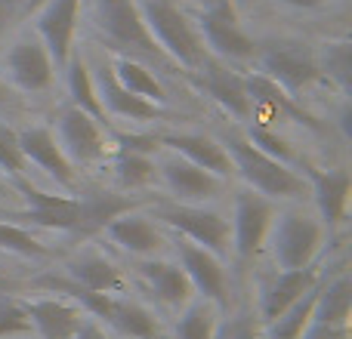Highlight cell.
Here are the masks:
<instances>
[{"mask_svg": "<svg viewBox=\"0 0 352 339\" xmlns=\"http://www.w3.org/2000/svg\"><path fill=\"white\" fill-rule=\"evenodd\" d=\"M219 145L229 154L232 170H238V173L244 176V182H248L254 191H260L263 198L275 200V198H300V194H303V176H297L287 164H281V161L263 154L256 145H250L248 136L232 130V133L223 136Z\"/></svg>", "mask_w": 352, "mask_h": 339, "instance_id": "1", "label": "cell"}, {"mask_svg": "<svg viewBox=\"0 0 352 339\" xmlns=\"http://www.w3.org/2000/svg\"><path fill=\"white\" fill-rule=\"evenodd\" d=\"M43 284L59 293H68L80 309L102 318L118 334H124L130 339H161L158 318L142 303H136V299H124V296H115V293H90L84 287H74L72 281H43Z\"/></svg>", "mask_w": 352, "mask_h": 339, "instance_id": "2", "label": "cell"}, {"mask_svg": "<svg viewBox=\"0 0 352 339\" xmlns=\"http://www.w3.org/2000/svg\"><path fill=\"white\" fill-rule=\"evenodd\" d=\"M140 12L161 53H167L186 68H198L204 62V47H201L192 22L176 10L170 0H142Z\"/></svg>", "mask_w": 352, "mask_h": 339, "instance_id": "3", "label": "cell"}, {"mask_svg": "<svg viewBox=\"0 0 352 339\" xmlns=\"http://www.w3.org/2000/svg\"><path fill=\"white\" fill-rule=\"evenodd\" d=\"M158 219L213 256H226L232 250V225L217 210H204L198 204H167L158 207Z\"/></svg>", "mask_w": 352, "mask_h": 339, "instance_id": "4", "label": "cell"}, {"mask_svg": "<svg viewBox=\"0 0 352 339\" xmlns=\"http://www.w3.org/2000/svg\"><path fill=\"white\" fill-rule=\"evenodd\" d=\"M260 65H263V74L269 80H275L291 96L322 78L316 53L309 47H303V43H291V40L266 43L260 49Z\"/></svg>", "mask_w": 352, "mask_h": 339, "instance_id": "5", "label": "cell"}, {"mask_svg": "<svg viewBox=\"0 0 352 339\" xmlns=\"http://www.w3.org/2000/svg\"><path fill=\"white\" fill-rule=\"evenodd\" d=\"M322 237L324 229L318 219L306 216V213H285L272 235V256L278 268L291 272V268L312 266L316 253L322 250Z\"/></svg>", "mask_w": 352, "mask_h": 339, "instance_id": "6", "label": "cell"}, {"mask_svg": "<svg viewBox=\"0 0 352 339\" xmlns=\"http://www.w3.org/2000/svg\"><path fill=\"white\" fill-rule=\"evenodd\" d=\"M275 219V207L254 188L235 194V213H232V250L241 262H250L260 253L269 229Z\"/></svg>", "mask_w": 352, "mask_h": 339, "instance_id": "7", "label": "cell"}, {"mask_svg": "<svg viewBox=\"0 0 352 339\" xmlns=\"http://www.w3.org/2000/svg\"><path fill=\"white\" fill-rule=\"evenodd\" d=\"M96 6V22L118 47H127L148 59H161V49L155 37L148 34L142 12L133 0H93Z\"/></svg>", "mask_w": 352, "mask_h": 339, "instance_id": "8", "label": "cell"}, {"mask_svg": "<svg viewBox=\"0 0 352 339\" xmlns=\"http://www.w3.org/2000/svg\"><path fill=\"white\" fill-rule=\"evenodd\" d=\"M176 253H179V268L186 272L192 290L217 309H229V278H226L219 256H213L210 250L192 241H179Z\"/></svg>", "mask_w": 352, "mask_h": 339, "instance_id": "9", "label": "cell"}, {"mask_svg": "<svg viewBox=\"0 0 352 339\" xmlns=\"http://www.w3.org/2000/svg\"><path fill=\"white\" fill-rule=\"evenodd\" d=\"M201 31H204L207 43L213 47V53L223 59L244 62L250 56H256V43L238 25V16L232 10L229 0H213L204 12H201Z\"/></svg>", "mask_w": 352, "mask_h": 339, "instance_id": "10", "label": "cell"}, {"mask_svg": "<svg viewBox=\"0 0 352 339\" xmlns=\"http://www.w3.org/2000/svg\"><path fill=\"white\" fill-rule=\"evenodd\" d=\"M28 198V210L10 213L6 219H19V222H31V225H43V229H56V231H80L84 222V207L80 198H62V194H47L31 188L28 182L19 185Z\"/></svg>", "mask_w": 352, "mask_h": 339, "instance_id": "11", "label": "cell"}, {"mask_svg": "<svg viewBox=\"0 0 352 339\" xmlns=\"http://www.w3.org/2000/svg\"><path fill=\"white\" fill-rule=\"evenodd\" d=\"M56 142H59L62 154H65L72 164H96V161L105 158L102 127H99L90 115L74 108V105L68 111H62Z\"/></svg>", "mask_w": 352, "mask_h": 339, "instance_id": "12", "label": "cell"}, {"mask_svg": "<svg viewBox=\"0 0 352 339\" xmlns=\"http://www.w3.org/2000/svg\"><path fill=\"white\" fill-rule=\"evenodd\" d=\"M80 0H47V6L37 16L41 43L53 59V68H65L72 62V37L78 22Z\"/></svg>", "mask_w": 352, "mask_h": 339, "instance_id": "13", "label": "cell"}, {"mask_svg": "<svg viewBox=\"0 0 352 339\" xmlns=\"http://www.w3.org/2000/svg\"><path fill=\"white\" fill-rule=\"evenodd\" d=\"M25 312H28L31 330L41 339H72L80 330V324L87 321L84 309L78 303L56 296L31 299V303H25Z\"/></svg>", "mask_w": 352, "mask_h": 339, "instance_id": "14", "label": "cell"}, {"mask_svg": "<svg viewBox=\"0 0 352 339\" xmlns=\"http://www.w3.org/2000/svg\"><path fill=\"white\" fill-rule=\"evenodd\" d=\"M161 176H164L167 188L179 204H201V200H213L223 191V179L207 170L188 164L186 158H164L161 161Z\"/></svg>", "mask_w": 352, "mask_h": 339, "instance_id": "15", "label": "cell"}, {"mask_svg": "<svg viewBox=\"0 0 352 339\" xmlns=\"http://www.w3.org/2000/svg\"><path fill=\"white\" fill-rule=\"evenodd\" d=\"M19 152L25 161L37 164L47 176H53L59 185L74 188V164L62 154L56 133L47 127H28L25 133H19Z\"/></svg>", "mask_w": 352, "mask_h": 339, "instance_id": "16", "label": "cell"}, {"mask_svg": "<svg viewBox=\"0 0 352 339\" xmlns=\"http://www.w3.org/2000/svg\"><path fill=\"white\" fill-rule=\"evenodd\" d=\"M6 71H10L12 84L28 93H41L53 84V59L43 49V43L34 40V37H25L10 49Z\"/></svg>", "mask_w": 352, "mask_h": 339, "instance_id": "17", "label": "cell"}, {"mask_svg": "<svg viewBox=\"0 0 352 339\" xmlns=\"http://www.w3.org/2000/svg\"><path fill=\"white\" fill-rule=\"evenodd\" d=\"M93 86H96V96H99V102H102V108L111 111V115L130 117V121H158L161 105H152V102H146V99L133 96L130 90H124V86L118 84L111 65L96 68V74H93Z\"/></svg>", "mask_w": 352, "mask_h": 339, "instance_id": "18", "label": "cell"}, {"mask_svg": "<svg viewBox=\"0 0 352 339\" xmlns=\"http://www.w3.org/2000/svg\"><path fill=\"white\" fill-rule=\"evenodd\" d=\"M201 78H198V84H201V90L207 93V96L213 99L217 105H223L229 115H235V117H250L254 115V108H250V96H248V90H244V80L238 78V74H232L226 65H219V62H201Z\"/></svg>", "mask_w": 352, "mask_h": 339, "instance_id": "19", "label": "cell"}, {"mask_svg": "<svg viewBox=\"0 0 352 339\" xmlns=\"http://www.w3.org/2000/svg\"><path fill=\"white\" fill-rule=\"evenodd\" d=\"M312 287H318V268L306 266V268H291V272H278L272 278V284L263 290V303H260L263 324L275 321L287 305H294Z\"/></svg>", "mask_w": 352, "mask_h": 339, "instance_id": "20", "label": "cell"}, {"mask_svg": "<svg viewBox=\"0 0 352 339\" xmlns=\"http://www.w3.org/2000/svg\"><path fill=\"white\" fill-rule=\"evenodd\" d=\"M161 145H167L170 152L179 154V158H186L188 164L207 170V173L219 176V179H226V176L232 173V161H229V154H226V148L219 145L217 139H210V136L173 133V136H164Z\"/></svg>", "mask_w": 352, "mask_h": 339, "instance_id": "21", "label": "cell"}, {"mask_svg": "<svg viewBox=\"0 0 352 339\" xmlns=\"http://www.w3.org/2000/svg\"><path fill=\"white\" fill-rule=\"evenodd\" d=\"M303 170L312 179V194H316V207L322 213V219L328 225H337L346 216L349 188H352L349 173L346 170H316L309 164H303Z\"/></svg>", "mask_w": 352, "mask_h": 339, "instance_id": "22", "label": "cell"}, {"mask_svg": "<svg viewBox=\"0 0 352 339\" xmlns=\"http://www.w3.org/2000/svg\"><path fill=\"white\" fill-rule=\"evenodd\" d=\"M140 274L148 284V290L164 305H170V309H182V305L192 303L195 290H192V284H188L186 272H182L176 262L146 259V262H140Z\"/></svg>", "mask_w": 352, "mask_h": 339, "instance_id": "23", "label": "cell"}, {"mask_svg": "<svg viewBox=\"0 0 352 339\" xmlns=\"http://www.w3.org/2000/svg\"><path fill=\"white\" fill-rule=\"evenodd\" d=\"M244 90H248V96H250V108H260V111H266V115L278 117V121L281 117H291V121H300V124H306V127L318 130V124L294 102L291 93H285L275 80H269L266 74L248 78L244 80Z\"/></svg>", "mask_w": 352, "mask_h": 339, "instance_id": "24", "label": "cell"}, {"mask_svg": "<svg viewBox=\"0 0 352 339\" xmlns=\"http://www.w3.org/2000/svg\"><path fill=\"white\" fill-rule=\"evenodd\" d=\"M105 235L121 250H127V253H133V256H152V253H158V247L164 244L158 229H155L146 216H140V213H133V210L111 219V222L105 225Z\"/></svg>", "mask_w": 352, "mask_h": 339, "instance_id": "25", "label": "cell"}, {"mask_svg": "<svg viewBox=\"0 0 352 339\" xmlns=\"http://www.w3.org/2000/svg\"><path fill=\"white\" fill-rule=\"evenodd\" d=\"M68 274H72L74 287H84V290H90V293H115V290H121V284H124L121 268L99 253L78 256V259L68 266Z\"/></svg>", "mask_w": 352, "mask_h": 339, "instance_id": "26", "label": "cell"}, {"mask_svg": "<svg viewBox=\"0 0 352 339\" xmlns=\"http://www.w3.org/2000/svg\"><path fill=\"white\" fill-rule=\"evenodd\" d=\"M349 312H352V278L343 272L334 281H328L324 287H318L312 321L331 324V327H346Z\"/></svg>", "mask_w": 352, "mask_h": 339, "instance_id": "27", "label": "cell"}, {"mask_svg": "<svg viewBox=\"0 0 352 339\" xmlns=\"http://www.w3.org/2000/svg\"><path fill=\"white\" fill-rule=\"evenodd\" d=\"M111 71H115L118 84H121L124 90H130L133 96L146 99V102L161 105L167 99V93H164V86L158 84V78H155L146 65H140L136 59H130V56H118V59L111 62Z\"/></svg>", "mask_w": 352, "mask_h": 339, "instance_id": "28", "label": "cell"}, {"mask_svg": "<svg viewBox=\"0 0 352 339\" xmlns=\"http://www.w3.org/2000/svg\"><path fill=\"white\" fill-rule=\"evenodd\" d=\"M316 296L318 287H312L309 293L297 299L294 305H287L275 321L266 324V339H300L306 334V327L312 324V312H316Z\"/></svg>", "mask_w": 352, "mask_h": 339, "instance_id": "29", "label": "cell"}, {"mask_svg": "<svg viewBox=\"0 0 352 339\" xmlns=\"http://www.w3.org/2000/svg\"><path fill=\"white\" fill-rule=\"evenodd\" d=\"M65 71H68V90H72L74 108H80L84 115H90L93 121L99 124V127H102V124H109V121H105L102 102H99V96H96V86H93L90 68H87L84 62L78 59V62H68Z\"/></svg>", "mask_w": 352, "mask_h": 339, "instance_id": "30", "label": "cell"}, {"mask_svg": "<svg viewBox=\"0 0 352 339\" xmlns=\"http://www.w3.org/2000/svg\"><path fill=\"white\" fill-rule=\"evenodd\" d=\"M80 207H84L80 231H96V229H105L121 213H130L136 207V200L124 198V194H90V198H80Z\"/></svg>", "mask_w": 352, "mask_h": 339, "instance_id": "31", "label": "cell"}, {"mask_svg": "<svg viewBox=\"0 0 352 339\" xmlns=\"http://www.w3.org/2000/svg\"><path fill=\"white\" fill-rule=\"evenodd\" d=\"M217 305H210L207 299H192L188 305H182V315L176 321V339H213L217 334Z\"/></svg>", "mask_w": 352, "mask_h": 339, "instance_id": "32", "label": "cell"}, {"mask_svg": "<svg viewBox=\"0 0 352 339\" xmlns=\"http://www.w3.org/2000/svg\"><path fill=\"white\" fill-rule=\"evenodd\" d=\"M0 250L25 256V259H43V256H50V250L28 229H22L19 222H10V219H0Z\"/></svg>", "mask_w": 352, "mask_h": 339, "instance_id": "33", "label": "cell"}, {"mask_svg": "<svg viewBox=\"0 0 352 339\" xmlns=\"http://www.w3.org/2000/svg\"><path fill=\"white\" fill-rule=\"evenodd\" d=\"M115 173H118V182H121L124 188H142L152 182L155 161H152V154L127 152V148H124L115 161Z\"/></svg>", "mask_w": 352, "mask_h": 339, "instance_id": "34", "label": "cell"}, {"mask_svg": "<svg viewBox=\"0 0 352 339\" xmlns=\"http://www.w3.org/2000/svg\"><path fill=\"white\" fill-rule=\"evenodd\" d=\"M318 68H322V71L328 74L343 93H349V86H352V49H349L346 40L331 43V47L324 49L322 65Z\"/></svg>", "mask_w": 352, "mask_h": 339, "instance_id": "35", "label": "cell"}, {"mask_svg": "<svg viewBox=\"0 0 352 339\" xmlns=\"http://www.w3.org/2000/svg\"><path fill=\"white\" fill-rule=\"evenodd\" d=\"M25 164L28 161L19 152V133H12L6 124H0V170L16 179V185H25Z\"/></svg>", "mask_w": 352, "mask_h": 339, "instance_id": "36", "label": "cell"}, {"mask_svg": "<svg viewBox=\"0 0 352 339\" xmlns=\"http://www.w3.org/2000/svg\"><path fill=\"white\" fill-rule=\"evenodd\" d=\"M28 330H31V321H28V312H25V303L0 296V336H19V334H28Z\"/></svg>", "mask_w": 352, "mask_h": 339, "instance_id": "37", "label": "cell"}, {"mask_svg": "<svg viewBox=\"0 0 352 339\" xmlns=\"http://www.w3.org/2000/svg\"><path fill=\"white\" fill-rule=\"evenodd\" d=\"M213 339H266V334H263L260 321L244 312V315H235V318H229V321L217 324Z\"/></svg>", "mask_w": 352, "mask_h": 339, "instance_id": "38", "label": "cell"}, {"mask_svg": "<svg viewBox=\"0 0 352 339\" xmlns=\"http://www.w3.org/2000/svg\"><path fill=\"white\" fill-rule=\"evenodd\" d=\"M248 139H250V145H256L263 154H269V158L281 161V164H287V167H291L294 161H297V158H294V152L278 139V136L269 133V130H263V127H250Z\"/></svg>", "mask_w": 352, "mask_h": 339, "instance_id": "39", "label": "cell"}, {"mask_svg": "<svg viewBox=\"0 0 352 339\" xmlns=\"http://www.w3.org/2000/svg\"><path fill=\"white\" fill-rule=\"evenodd\" d=\"M349 330L346 327H331V324H322V321H312L306 327V334L300 339H346Z\"/></svg>", "mask_w": 352, "mask_h": 339, "instance_id": "40", "label": "cell"}, {"mask_svg": "<svg viewBox=\"0 0 352 339\" xmlns=\"http://www.w3.org/2000/svg\"><path fill=\"white\" fill-rule=\"evenodd\" d=\"M72 339H111V336L105 334V330L99 327L96 321H84V324H80V330Z\"/></svg>", "mask_w": 352, "mask_h": 339, "instance_id": "41", "label": "cell"}, {"mask_svg": "<svg viewBox=\"0 0 352 339\" xmlns=\"http://www.w3.org/2000/svg\"><path fill=\"white\" fill-rule=\"evenodd\" d=\"M281 3H287V6H297V10H312V6L324 3V0H281Z\"/></svg>", "mask_w": 352, "mask_h": 339, "instance_id": "42", "label": "cell"}, {"mask_svg": "<svg viewBox=\"0 0 352 339\" xmlns=\"http://www.w3.org/2000/svg\"><path fill=\"white\" fill-rule=\"evenodd\" d=\"M6 19H10V0H0V34L6 28Z\"/></svg>", "mask_w": 352, "mask_h": 339, "instance_id": "43", "label": "cell"}, {"mask_svg": "<svg viewBox=\"0 0 352 339\" xmlns=\"http://www.w3.org/2000/svg\"><path fill=\"white\" fill-rule=\"evenodd\" d=\"M10 99H12L10 86H6V84H3V80H0V105H3V102H10Z\"/></svg>", "mask_w": 352, "mask_h": 339, "instance_id": "44", "label": "cell"}, {"mask_svg": "<svg viewBox=\"0 0 352 339\" xmlns=\"http://www.w3.org/2000/svg\"><path fill=\"white\" fill-rule=\"evenodd\" d=\"M0 191H3V182H0Z\"/></svg>", "mask_w": 352, "mask_h": 339, "instance_id": "45", "label": "cell"}, {"mask_svg": "<svg viewBox=\"0 0 352 339\" xmlns=\"http://www.w3.org/2000/svg\"><path fill=\"white\" fill-rule=\"evenodd\" d=\"M346 339H349V336H346Z\"/></svg>", "mask_w": 352, "mask_h": 339, "instance_id": "46", "label": "cell"}]
</instances>
